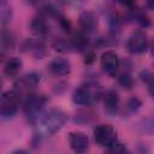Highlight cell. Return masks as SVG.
Masks as SVG:
<instances>
[{
  "mask_svg": "<svg viewBox=\"0 0 154 154\" xmlns=\"http://www.w3.org/2000/svg\"><path fill=\"white\" fill-rule=\"evenodd\" d=\"M48 99L42 94H30L23 103L24 116L30 124H35L38 119V116L42 113Z\"/></svg>",
  "mask_w": 154,
  "mask_h": 154,
  "instance_id": "1",
  "label": "cell"
},
{
  "mask_svg": "<svg viewBox=\"0 0 154 154\" xmlns=\"http://www.w3.org/2000/svg\"><path fill=\"white\" fill-rule=\"evenodd\" d=\"M101 96V88L95 83H85L73 91V102L79 106H90Z\"/></svg>",
  "mask_w": 154,
  "mask_h": 154,
  "instance_id": "2",
  "label": "cell"
},
{
  "mask_svg": "<svg viewBox=\"0 0 154 154\" xmlns=\"http://www.w3.org/2000/svg\"><path fill=\"white\" fill-rule=\"evenodd\" d=\"M66 120H67V114L63 109L52 108L42 117L41 125L45 132H47L48 135H52L58 130H60L63 125L66 123Z\"/></svg>",
  "mask_w": 154,
  "mask_h": 154,
  "instance_id": "3",
  "label": "cell"
},
{
  "mask_svg": "<svg viewBox=\"0 0 154 154\" xmlns=\"http://www.w3.org/2000/svg\"><path fill=\"white\" fill-rule=\"evenodd\" d=\"M20 96L22 95L14 89L7 90L2 94L0 101V113L4 118H11L18 112L20 106Z\"/></svg>",
  "mask_w": 154,
  "mask_h": 154,
  "instance_id": "4",
  "label": "cell"
},
{
  "mask_svg": "<svg viewBox=\"0 0 154 154\" xmlns=\"http://www.w3.org/2000/svg\"><path fill=\"white\" fill-rule=\"evenodd\" d=\"M94 141L99 147L108 148L117 143V131L112 125L108 124H101L95 126L93 131Z\"/></svg>",
  "mask_w": 154,
  "mask_h": 154,
  "instance_id": "5",
  "label": "cell"
},
{
  "mask_svg": "<svg viewBox=\"0 0 154 154\" xmlns=\"http://www.w3.org/2000/svg\"><path fill=\"white\" fill-rule=\"evenodd\" d=\"M40 83V77L37 73L35 72H29L25 73L20 77H18L16 79V82L13 83V89L16 91H18L20 95L22 94H31V91L38 85Z\"/></svg>",
  "mask_w": 154,
  "mask_h": 154,
  "instance_id": "6",
  "label": "cell"
},
{
  "mask_svg": "<svg viewBox=\"0 0 154 154\" xmlns=\"http://www.w3.org/2000/svg\"><path fill=\"white\" fill-rule=\"evenodd\" d=\"M148 38L144 31L136 30L130 35L126 41V48L131 54H141L147 49Z\"/></svg>",
  "mask_w": 154,
  "mask_h": 154,
  "instance_id": "7",
  "label": "cell"
},
{
  "mask_svg": "<svg viewBox=\"0 0 154 154\" xmlns=\"http://www.w3.org/2000/svg\"><path fill=\"white\" fill-rule=\"evenodd\" d=\"M100 65H101V69L103 70L105 73H107L109 76H114L117 73L118 69H119L120 61H119V58H118V55H117L116 52H113V51H106L101 55Z\"/></svg>",
  "mask_w": 154,
  "mask_h": 154,
  "instance_id": "8",
  "label": "cell"
},
{
  "mask_svg": "<svg viewBox=\"0 0 154 154\" xmlns=\"http://www.w3.org/2000/svg\"><path fill=\"white\" fill-rule=\"evenodd\" d=\"M69 143L71 149L76 153H84L89 149V140L87 135L79 131H72L69 134Z\"/></svg>",
  "mask_w": 154,
  "mask_h": 154,
  "instance_id": "9",
  "label": "cell"
},
{
  "mask_svg": "<svg viewBox=\"0 0 154 154\" xmlns=\"http://www.w3.org/2000/svg\"><path fill=\"white\" fill-rule=\"evenodd\" d=\"M79 28H81V32L88 35L90 32H93L97 25V20L96 17L93 12L90 11H84L81 13L79 16Z\"/></svg>",
  "mask_w": 154,
  "mask_h": 154,
  "instance_id": "10",
  "label": "cell"
},
{
  "mask_svg": "<svg viewBox=\"0 0 154 154\" xmlns=\"http://www.w3.org/2000/svg\"><path fill=\"white\" fill-rule=\"evenodd\" d=\"M22 49L24 52H30L31 54H34L37 59H41L45 54H46V49H45V43L40 40V38H28L23 45H22Z\"/></svg>",
  "mask_w": 154,
  "mask_h": 154,
  "instance_id": "11",
  "label": "cell"
},
{
  "mask_svg": "<svg viewBox=\"0 0 154 154\" xmlns=\"http://www.w3.org/2000/svg\"><path fill=\"white\" fill-rule=\"evenodd\" d=\"M103 105H105V111L108 114L111 116L116 114L119 107V94L113 89L107 90L103 95Z\"/></svg>",
  "mask_w": 154,
  "mask_h": 154,
  "instance_id": "12",
  "label": "cell"
},
{
  "mask_svg": "<svg viewBox=\"0 0 154 154\" xmlns=\"http://www.w3.org/2000/svg\"><path fill=\"white\" fill-rule=\"evenodd\" d=\"M49 70L55 76H66L71 71V65L67 59L64 58H54L49 63Z\"/></svg>",
  "mask_w": 154,
  "mask_h": 154,
  "instance_id": "13",
  "label": "cell"
},
{
  "mask_svg": "<svg viewBox=\"0 0 154 154\" xmlns=\"http://www.w3.org/2000/svg\"><path fill=\"white\" fill-rule=\"evenodd\" d=\"M30 29L37 36H45L49 30L46 16L42 13H38L37 16L32 17V19L30 22Z\"/></svg>",
  "mask_w": 154,
  "mask_h": 154,
  "instance_id": "14",
  "label": "cell"
},
{
  "mask_svg": "<svg viewBox=\"0 0 154 154\" xmlns=\"http://www.w3.org/2000/svg\"><path fill=\"white\" fill-rule=\"evenodd\" d=\"M22 60L17 57H12L10 58L6 63H5V66H4V73L7 76V77H16L20 69H22Z\"/></svg>",
  "mask_w": 154,
  "mask_h": 154,
  "instance_id": "15",
  "label": "cell"
},
{
  "mask_svg": "<svg viewBox=\"0 0 154 154\" xmlns=\"http://www.w3.org/2000/svg\"><path fill=\"white\" fill-rule=\"evenodd\" d=\"M13 47H14V36L12 35L11 31L2 29V31H1V46H0L1 55L4 57L7 52L12 51Z\"/></svg>",
  "mask_w": 154,
  "mask_h": 154,
  "instance_id": "16",
  "label": "cell"
},
{
  "mask_svg": "<svg viewBox=\"0 0 154 154\" xmlns=\"http://www.w3.org/2000/svg\"><path fill=\"white\" fill-rule=\"evenodd\" d=\"M11 18H12V7L7 1L2 0L0 2V20H1V24L6 25L7 23H10Z\"/></svg>",
  "mask_w": 154,
  "mask_h": 154,
  "instance_id": "17",
  "label": "cell"
},
{
  "mask_svg": "<svg viewBox=\"0 0 154 154\" xmlns=\"http://www.w3.org/2000/svg\"><path fill=\"white\" fill-rule=\"evenodd\" d=\"M105 154H131L130 150L123 143H114L113 146L108 147Z\"/></svg>",
  "mask_w": 154,
  "mask_h": 154,
  "instance_id": "18",
  "label": "cell"
},
{
  "mask_svg": "<svg viewBox=\"0 0 154 154\" xmlns=\"http://www.w3.org/2000/svg\"><path fill=\"white\" fill-rule=\"evenodd\" d=\"M118 82H119V84H120L123 88H126V89H130V88L134 85V79H132L131 75L128 73V72L122 73V75L118 77Z\"/></svg>",
  "mask_w": 154,
  "mask_h": 154,
  "instance_id": "19",
  "label": "cell"
},
{
  "mask_svg": "<svg viewBox=\"0 0 154 154\" xmlns=\"http://www.w3.org/2000/svg\"><path fill=\"white\" fill-rule=\"evenodd\" d=\"M141 101L137 99V97H131L129 101H128V105H126V109L130 112V113H135L140 109L141 107Z\"/></svg>",
  "mask_w": 154,
  "mask_h": 154,
  "instance_id": "20",
  "label": "cell"
},
{
  "mask_svg": "<svg viewBox=\"0 0 154 154\" xmlns=\"http://www.w3.org/2000/svg\"><path fill=\"white\" fill-rule=\"evenodd\" d=\"M147 84H148V91H149V94L154 97V75L148 76V78H147Z\"/></svg>",
  "mask_w": 154,
  "mask_h": 154,
  "instance_id": "21",
  "label": "cell"
},
{
  "mask_svg": "<svg viewBox=\"0 0 154 154\" xmlns=\"http://www.w3.org/2000/svg\"><path fill=\"white\" fill-rule=\"evenodd\" d=\"M12 154H28L25 150H23V149H18V150H14Z\"/></svg>",
  "mask_w": 154,
  "mask_h": 154,
  "instance_id": "22",
  "label": "cell"
},
{
  "mask_svg": "<svg viewBox=\"0 0 154 154\" xmlns=\"http://www.w3.org/2000/svg\"><path fill=\"white\" fill-rule=\"evenodd\" d=\"M147 5H148V6H150L152 8H154V1H152V2H148Z\"/></svg>",
  "mask_w": 154,
  "mask_h": 154,
  "instance_id": "23",
  "label": "cell"
},
{
  "mask_svg": "<svg viewBox=\"0 0 154 154\" xmlns=\"http://www.w3.org/2000/svg\"><path fill=\"white\" fill-rule=\"evenodd\" d=\"M152 53H153V55H154V41H153V43H152Z\"/></svg>",
  "mask_w": 154,
  "mask_h": 154,
  "instance_id": "24",
  "label": "cell"
}]
</instances>
